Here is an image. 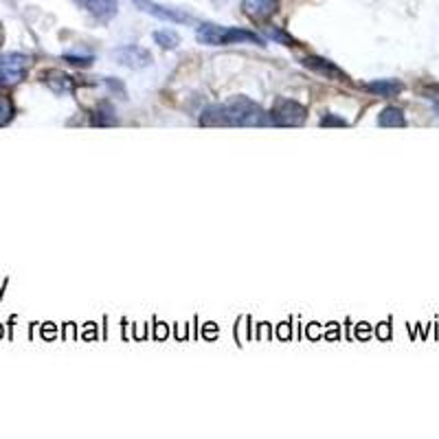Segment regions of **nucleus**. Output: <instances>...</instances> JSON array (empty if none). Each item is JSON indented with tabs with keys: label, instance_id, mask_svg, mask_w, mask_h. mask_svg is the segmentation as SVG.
I'll return each instance as SVG.
<instances>
[{
	"label": "nucleus",
	"instance_id": "obj_1",
	"mask_svg": "<svg viewBox=\"0 0 439 439\" xmlns=\"http://www.w3.org/2000/svg\"><path fill=\"white\" fill-rule=\"evenodd\" d=\"M268 123L270 119L264 108L244 95L231 97L222 103H213L200 114V125L206 127H255Z\"/></svg>",
	"mask_w": 439,
	"mask_h": 439
},
{
	"label": "nucleus",
	"instance_id": "obj_3",
	"mask_svg": "<svg viewBox=\"0 0 439 439\" xmlns=\"http://www.w3.org/2000/svg\"><path fill=\"white\" fill-rule=\"evenodd\" d=\"M305 117H307V110L305 106H301L299 101L294 99H277L273 110H270L268 119L273 125H279V127H296V125H303L305 123Z\"/></svg>",
	"mask_w": 439,
	"mask_h": 439
},
{
	"label": "nucleus",
	"instance_id": "obj_10",
	"mask_svg": "<svg viewBox=\"0 0 439 439\" xmlns=\"http://www.w3.org/2000/svg\"><path fill=\"white\" fill-rule=\"evenodd\" d=\"M42 82L53 90V93H69V90L75 88V82L73 77L66 75L64 71H57V69H51L42 75Z\"/></svg>",
	"mask_w": 439,
	"mask_h": 439
},
{
	"label": "nucleus",
	"instance_id": "obj_5",
	"mask_svg": "<svg viewBox=\"0 0 439 439\" xmlns=\"http://www.w3.org/2000/svg\"><path fill=\"white\" fill-rule=\"evenodd\" d=\"M114 57H117L119 64H123V66L132 69V71H141V69H147L150 64L154 62L152 53L147 48L138 46V44H125V46H119L114 48Z\"/></svg>",
	"mask_w": 439,
	"mask_h": 439
},
{
	"label": "nucleus",
	"instance_id": "obj_9",
	"mask_svg": "<svg viewBox=\"0 0 439 439\" xmlns=\"http://www.w3.org/2000/svg\"><path fill=\"white\" fill-rule=\"evenodd\" d=\"M279 9V0H242V11L253 22H264Z\"/></svg>",
	"mask_w": 439,
	"mask_h": 439
},
{
	"label": "nucleus",
	"instance_id": "obj_14",
	"mask_svg": "<svg viewBox=\"0 0 439 439\" xmlns=\"http://www.w3.org/2000/svg\"><path fill=\"white\" fill-rule=\"evenodd\" d=\"M264 31H266V35L270 37V40L281 42V44H286V46H296V40H294V37L288 35L286 31L279 29V27H266Z\"/></svg>",
	"mask_w": 439,
	"mask_h": 439
},
{
	"label": "nucleus",
	"instance_id": "obj_6",
	"mask_svg": "<svg viewBox=\"0 0 439 439\" xmlns=\"http://www.w3.org/2000/svg\"><path fill=\"white\" fill-rule=\"evenodd\" d=\"M132 3H136V7L141 11H145V14H150L154 18H161L165 22H193L191 16L183 14L180 9H172V7L159 5V3H154V0H132Z\"/></svg>",
	"mask_w": 439,
	"mask_h": 439
},
{
	"label": "nucleus",
	"instance_id": "obj_17",
	"mask_svg": "<svg viewBox=\"0 0 439 439\" xmlns=\"http://www.w3.org/2000/svg\"><path fill=\"white\" fill-rule=\"evenodd\" d=\"M321 125H347V121H345V119H339V117H334V114H328V117L321 119Z\"/></svg>",
	"mask_w": 439,
	"mask_h": 439
},
{
	"label": "nucleus",
	"instance_id": "obj_2",
	"mask_svg": "<svg viewBox=\"0 0 439 439\" xmlns=\"http://www.w3.org/2000/svg\"><path fill=\"white\" fill-rule=\"evenodd\" d=\"M196 40L206 46H224V44H235V42H251V44H262L264 40L253 31H244L238 27H220L213 22H204L196 31Z\"/></svg>",
	"mask_w": 439,
	"mask_h": 439
},
{
	"label": "nucleus",
	"instance_id": "obj_12",
	"mask_svg": "<svg viewBox=\"0 0 439 439\" xmlns=\"http://www.w3.org/2000/svg\"><path fill=\"white\" fill-rule=\"evenodd\" d=\"M378 125H382V127H402V125H406V117H404L402 108L386 106L378 114Z\"/></svg>",
	"mask_w": 439,
	"mask_h": 439
},
{
	"label": "nucleus",
	"instance_id": "obj_18",
	"mask_svg": "<svg viewBox=\"0 0 439 439\" xmlns=\"http://www.w3.org/2000/svg\"><path fill=\"white\" fill-rule=\"evenodd\" d=\"M5 42V29H3V22H0V46Z\"/></svg>",
	"mask_w": 439,
	"mask_h": 439
},
{
	"label": "nucleus",
	"instance_id": "obj_7",
	"mask_svg": "<svg viewBox=\"0 0 439 439\" xmlns=\"http://www.w3.org/2000/svg\"><path fill=\"white\" fill-rule=\"evenodd\" d=\"M301 62H303L305 69L314 71V73H319V75H323V77H328V80H332V82H345V80H347V75L337 66V64L330 62V60H325V57L307 55V57H303Z\"/></svg>",
	"mask_w": 439,
	"mask_h": 439
},
{
	"label": "nucleus",
	"instance_id": "obj_19",
	"mask_svg": "<svg viewBox=\"0 0 439 439\" xmlns=\"http://www.w3.org/2000/svg\"><path fill=\"white\" fill-rule=\"evenodd\" d=\"M435 110H437V114H439V101L435 103Z\"/></svg>",
	"mask_w": 439,
	"mask_h": 439
},
{
	"label": "nucleus",
	"instance_id": "obj_11",
	"mask_svg": "<svg viewBox=\"0 0 439 439\" xmlns=\"http://www.w3.org/2000/svg\"><path fill=\"white\" fill-rule=\"evenodd\" d=\"M365 88L369 90V93L378 95V97H395L402 93V84H400L397 80H376V82H369L365 84Z\"/></svg>",
	"mask_w": 439,
	"mask_h": 439
},
{
	"label": "nucleus",
	"instance_id": "obj_8",
	"mask_svg": "<svg viewBox=\"0 0 439 439\" xmlns=\"http://www.w3.org/2000/svg\"><path fill=\"white\" fill-rule=\"evenodd\" d=\"M77 5L82 9H86L90 16L101 20V22H108L117 16L119 11V3L117 0H75Z\"/></svg>",
	"mask_w": 439,
	"mask_h": 439
},
{
	"label": "nucleus",
	"instance_id": "obj_15",
	"mask_svg": "<svg viewBox=\"0 0 439 439\" xmlns=\"http://www.w3.org/2000/svg\"><path fill=\"white\" fill-rule=\"evenodd\" d=\"M11 119H14V103H11L9 97L0 95V127L7 125Z\"/></svg>",
	"mask_w": 439,
	"mask_h": 439
},
{
	"label": "nucleus",
	"instance_id": "obj_16",
	"mask_svg": "<svg viewBox=\"0 0 439 439\" xmlns=\"http://www.w3.org/2000/svg\"><path fill=\"white\" fill-rule=\"evenodd\" d=\"M64 62L73 64V66H77V69H88V66H93L95 57L93 55H71V53H66L64 55Z\"/></svg>",
	"mask_w": 439,
	"mask_h": 439
},
{
	"label": "nucleus",
	"instance_id": "obj_4",
	"mask_svg": "<svg viewBox=\"0 0 439 439\" xmlns=\"http://www.w3.org/2000/svg\"><path fill=\"white\" fill-rule=\"evenodd\" d=\"M31 57L24 53H5L0 55V84H18L27 77Z\"/></svg>",
	"mask_w": 439,
	"mask_h": 439
},
{
	"label": "nucleus",
	"instance_id": "obj_13",
	"mask_svg": "<svg viewBox=\"0 0 439 439\" xmlns=\"http://www.w3.org/2000/svg\"><path fill=\"white\" fill-rule=\"evenodd\" d=\"M154 42L161 48H176L180 44V35L172 29H161V31H154Z\"/></svg>",
	"mask_w": 439,
	"mask_h": 439
}]
</instances>
